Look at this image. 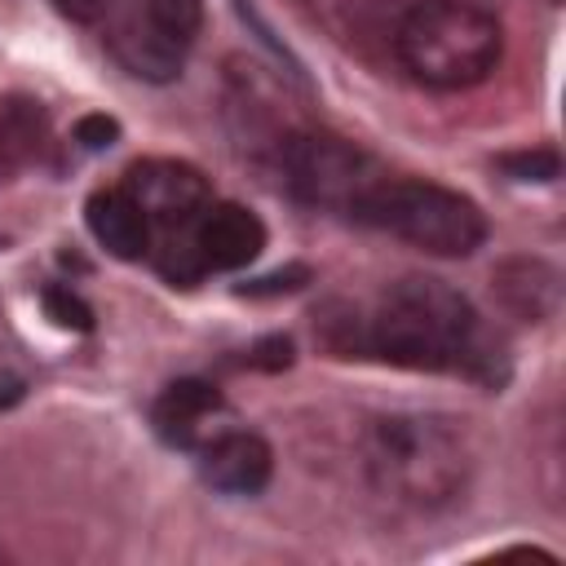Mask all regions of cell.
<instances>
[{
    "instance_id": "obj_16",
    "label": "cell",
    "mask_w": 566,
    "mask_h": 566,
    "mask_svg": "<svg viewBox=\"0 0 566 566\" xmlns=\"http://www.w3.org/2000/svg\"><path fill=\"white\" fill-rule=\"evenodd\" d=\"M310 283V270L305 265H287V270H274L265 279H252L239 287V296H274V292H296Z\"/></svg>"
},
{
    "instance_id": "obj_20",
    "label": "cell",
    "mask_w": 566,
    "mask_h": 566,
    "mask_svg": "<svg viewBox=\"0 0 566 566\" xmlns=\"http://www.w3.org/2000/svg\"><path fill=\"white\" fill-rule=\"evenodd\" d=\"M22 389H27V380H22V376L0 371V407H13V402L22 398Z\"/></svg>"
},
{
    "instance_id": "obj_11",
    "label": "cell",
    "mask_w": 566,
    "mask_h": 566,
    "mask_svg": "<svg viewBox=\"0 0 566 566\" xmlns=\"http://www.w3.org/2000/svg\"><path fill=\"white\" fill-rule=\"evenodd\" d=\"M84 221H88L93 239L111 256H119V261H142L150 252V221L142 217V208L124 190H97V195H88Z\"/></svg>"
},
{
    "instance_id": "obj_18",
    "label": "cell",
    "mask_w": 566,
    "mask_h": 566,
    "mask_svg": "<svg viewBox=\"0 0 566 566\" xmlns=\"http://www.w3.org/2000/svg\"><path fill=\"white\" fill-rule=\"evenodd\" d=\"M248 363L261 367V371H283V367H292V340L287 336H265V340L252 345Z\"/></svg>"
},
{
    "instance_id": "obj_19",
    "label": "cell",
    "mask_w": 566,
    "mask_h": 566,
    "mask_svg": "<svg viewBox=\"0 0 566 566\" xmlns=\"http://www.w3.org/2000/svg\"><path fill=\"white\" fill-rule=\"evenodd\" d=\"M57 13H66L71 22H97L106 13V0H53Z\"/></svg>"
},
{
    "instance_id": "obj_9",
    "label": "cell",
    "mask_w": 566,
    "mask_h": 566,
    "mask_svg": "<svg viewBox=\"0 0 566 566\" xmlns=\"http://www.w3.org/2000/svg\"><path fill=\"white\" fill-rule=\"evenodd\" d=\"M274 473V451L261 433L226 429L199 447V478L221 495H261Z\"/></svg>"
},
{
    "instance_id": "obj_3",
    "label": "cell",
    "mask_w": 566,
    "mask_h": 566,
    "mask_svg": "<svg viewBox=\"0 0 566 566\" xmlns=\"http://www.w3.org/2000/svg\"><path fill=\"white\" fill-rule=\"evenodd\" d=\"M363 464L380 495L438 509L460 495L469 455L464 442L433 416H380L363 438Z\"/></svg>"
},
{
    "instance_id": "obj_8",
    "label": "cell",
    "mask_w": 566,
    "mask_h": 566,
    "mask_svg": "<svg viewBox=\"0 0 566 566\" xmlns=\"http://www.w3.org/2000/svg\"><path fill=\"white\" fill-rule=\"evenodd\" d=\"M203 270H243L265 248V221L243 203H208L190 226Z\"/></svg>"
},
{
    "instance_id": "obj_10",
    "label": "cell",
    "mask_w": 566,
    "mask_h": 566,
    "mask_svg": "<svg viewBox=\"0 0 566 566\" xmlns=\"http://www.w3.org/2000/svg\"><path fill=\"white\" fill-rule=\"evenodd\" d=\"M491 292L513 318L544 323L562 305V274L539 256H509L504 265H495Z\"/></svg>"
},
{
    "instance_id": "obj_2",
    "label": "cell",
    "mask_w": 566,
    "mask_h": 566,
    "mask_svg": "<svg viewBox=\"0 0 566 566\" xmlns=\"http://www.w3.org/2000/svg\"><path fill=\"white\" fill-rule=\"evenodd\" d=\"M398 62L411 80L455 93L482 84L504 53V31L495 13L469 0H420L402 13L394 35Z\"/></svg>"
},
{
    "instance_id": "obj_6",
    "label": "cell",
    "mask_w": 566,
    "mask_h": 566,
    "mask_svg": "<svg viewBox=\"0 0 566 566\" xmlns=\"http://www.w3.org/2000/svg\"><path fill=\"white\" fill-rule=\"evenodd\" d=\"M119 190L142 208V217L150 221V234L190 226L208 208V177L181 159H137L128 164Z\"/></svg>"
},
{
    "instance_id": "obj_5",
    "label": "cell",
    "mask_w": 566,
    "mask_h": 566,
    "mask_svg": "<svg viewBox=\"0 0 566 566\" xmlns=\"http://www.w3.org/2000/svg\"><path fill=\"white\" fill-rule=\"evenodd\" d=\"M283 177L301 203L354 217L371 186H380L389 172L336 133H296L283 142Z\"/></svg>"
},
{
    "instance_id": "obj_7",
    "label": "cell",
    "mask_w": 566,
    "mask_h": 566,
    "mask_svg": "<svg viewBox=\"0 0 566 566\" xmlns=\"http://www.w3.org/2000/svg\"><path fill=\"white\" fill-rule=\"evenodd\" d=\"M226 420H230V402L221 398L217 385H208V380H199V376H186V380L164 385V394H159L155 407H150L155 433H159L168 447H181V451L208 447L217 433L230 429Z\"/></svg>"
},
{
    "instance_id": "obj_14",
    "label": "cell",
    "mask_w": 566,
    "mask_h": 566,
    "mask_svg": "<svg viewBox=\"0 0 566 566\" xmlns=\"http://www.w3.org/2000/svg\"><path fill=\"white\" fill-rule=\"evenodd\" d=\"M500 172H509L513 181H557L562 177V159L553 146H531V150H509L495 159Z\"/></svg>"
},
{
    "instance_id": "obj_17",
    "label": "cell",
    "mask_w": 566,
    "mask_h": 566,
    "mask_svg": "<svg viewBox=\"0 0 566 566\" xmlns=\"http://www.w3.org/2000/svg\"><path fill=\"white\" fill-rule=\"evenodd\" d=\"M75 142L84 150H111L119 142V119H111V115H84L75 124Z\"/></svg>"
},
{
    "instance_id": "obj_1",
    "label": "cell",
    "mask_w": 566,
    "mask_h": 566,
    "mask_svg": "<svg viewBox=\"0 0 566 566\" xmlns=\"http://www.w3.org/2000/svg\"><path fill=\"white\" fill-rule=\"evenodd\" d=\"M358 354H376L411 371H464L495 385V349L482 336L478 310L460 287L429 274H407L389 283L376 314L363 318Z\"/></svg>"
},
{
    "instance_id": "obj_12",
    "label": "cell",
    "mask_w": 566,
    "mask_h": 566,
    "mask_svg": "<svg viewBox=\"0 0 566 566\" xmlns=\"http://www.w3.org/2000/svg\"><path fill=\"white\" fill-rule=\"evenodd\" d=\"M44 128H49V119L35 97H22V93L0 97V177L27 168L40 155Z\"/></svg>"
},
{
    "instance_id": "obj_13",
    "label": "cell",
    "mask_w": 566,
    "mask_h": 566,
    "mask_svg": "<svg viewBox=\"0 0 566 566\" xmlns=\"http://www.w3.org/2000/svg\"><path fill=\"white\" fill-rule=\"evenodd\" d=\"M146 22L168 44H190L203 27V0H146Z\"/></svg>"
},
{
    "instance_id": "obj_4",
    "label": "cell",
    "mask_w": 566,
    "mask_h": 566,
    "mask_svg": "<svg viewBox=\"0 0 566 566\" xmlns=\"http://www.w3.org/2000/svg\"><path fill=\"white\" fill-rule=\"evenodd\" d=\"M354 221H367L376 230H389V234H398L411 248L433 252V256H473L486 243V217H482V208L469 195L447 190L438 181L385 177L358 203Z\"/></svg>"
},
{
    "instance_id": "obj_15",
    "label": "cell",
    "mask_w": 566,
    "mask_h": 566,
    "mask_svg": "<svg viewBox=\"0 0 566 566\" xmlns=\"http://www.w3.org/2000/svg\"><path fill=\"white\" fill-rule=\"evenodd\" d=\"M44 314L57 323V327H66V332H88L93 327V310H88V301H80L71 287H62V283H53V287H44Z\"/></svg>"
}]
</instances>
